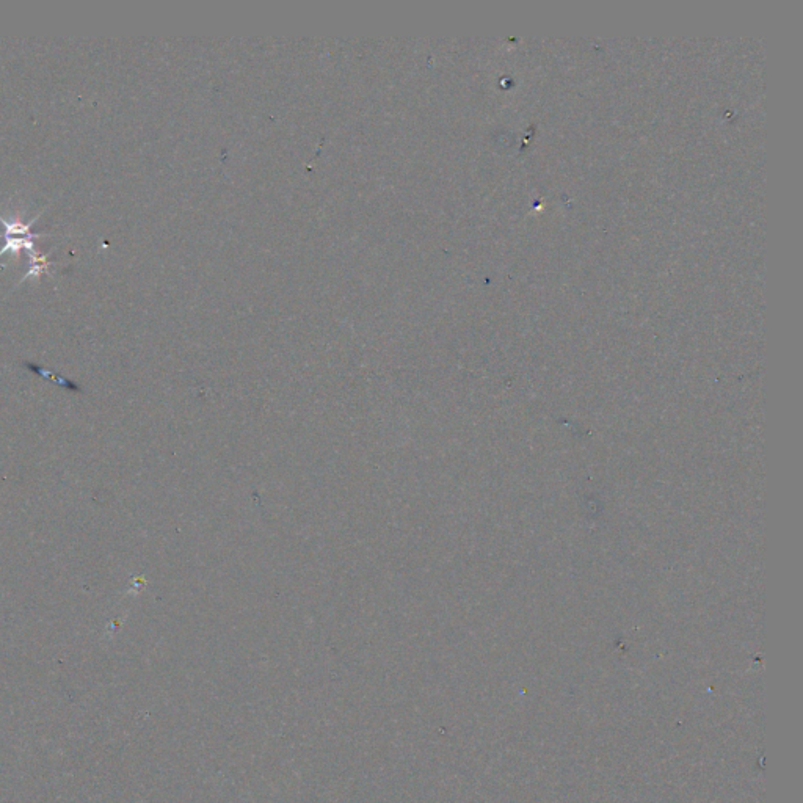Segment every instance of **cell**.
Listing matches in <instances>:
<instances>
[{
    "label": "cell",
    "mask_w": 803,
    "mask_h": 803,
    "mask_svg": "<svg viewBox=\"0 0 803 803\" xmlns=\"http://www.w3.org/2000/svg\"><path fill=\"white\" fill-rule=\"evenodd\" d=\"M35 220L37 219H33L29 225H21V223L5 222V220L0 217V223H4L5 226V240H7V242H5V247L0 250V256L7 255V253L18 256L22 248L29 250L30 255L33 256L32 269H30V272L27 273V277H24L22 281H26L27 278L38 277V275H40L43 270L48 269L49 266V262L46 261V258H38V256H35L33 239L37 236H32V234L29 233L30 226L35 223Z\"/></svg>",
    "instance_id": "cell-1"
}]
</instances>
